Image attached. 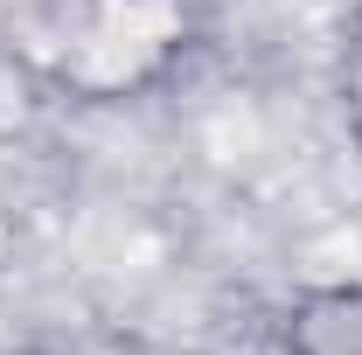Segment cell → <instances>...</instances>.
<instances>
[{"instance_id": "7a4b0ae2", "label": "cell", "mask_w": 362, "mask_h": 355, "mask_svg": "<svg viewBox=\"0 0 362 355\" xmlns=\"http://www.w3.org/2000/svg\"><path fill=\"white\" fill-rule=\"evenodd\" d=\"M286 355H362V286H320L293 300Z\"/></svg>"}, {"instance_id": "6da1fadb", "label": "cell", "mask_w": 362, "mask_h": 355, "mask_svg": "<svg viewBox=\"0 0 362 355\" xmlns=\"http://www.w3.org/2000/svg\"><path fill=\"white\" fill-rule=\"evenodd\" d=\"M188 0H0V56L77 98H126L168 70Z\"/></svg>"}, {"instance_id": "3957f363", "label": "cell", "mask_w": 362, "mask_h": 355, "mask_svg": "<svg viewBox=\"0 0 362 355\" xmlns=\"http://www.w3.org/2000/svg\"><path fill=\"white\" fill-rule=\"evenodd\" d=\"M356 105H362V42H356Z\"/></svg>"}]
</instances>
